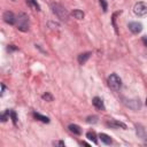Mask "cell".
<instances>
[{
  "label": "cell",
  "mask_w": 147,
  "mask_h": 147,
  "mask_svg": "<svg viewBox=\"0 0 147 147\" xmlns=\"http://www.w3.org/2000/svg\"><path fill=\"white\" fill-rule=\"evenodd\" d=\"M68 129H69V131H70L71 133L76 134V136H80V134H82V129H80V126H78L77 124H70V125L68 126Z\"/></svg>",
  "instance_id": "11"
},
{
  "label": "cell",
  "mask_w": 147,
  "mask_h": 147,
  "mask_svg": "<svg viewBox=\"0 0 147 147\" xmlns=\"http://www.w3.org/2000/svg\"><path fill=\"white\" fill-rule=\"evenodd\" d=\"M129 30L132 32V33H140L142 31V24L139 23V22H130L129 25H127Z\"/></svg>",
  "instance_id": "7"
},
{
  "label": "cell",
  "mask_w": 147,
  "mask_h": 147,
  "mask_svg": "<svg viewBox=\"0 0 147 147\" xmlns=\"http://www.w3.org/2000/svg\"><path fill=\"white\" fill-rule=\"evenodd\" d=\"M133 13L137 16H145L147 14V3L146 2H137L133 7Z\"/></svg>",
  "instance_id": "4"
},
{
  "label": "cell",
  "mask_w": 147,
  "mask_h": 147,
  "mask_svg": "<svg viewBox=\"0 0 147 147\" xmlns=\"http://www.w3.org/2000/svg\"><path fill=\"white\" fill-rule=\"evenodd\" d=\"M86 138L88 139V140H91L93 144H98V138H96V133L94 132V131H88L87 133H86Z\"/></svg>",
  "instance_id": "14"
},
{
  "label": "cell",
  "mask_w": 147,
  "mask_h": 147,
  "mask_svg": "<svg viewBox=\"0 0 147 147\" xmlns=\"http://www.w3.org/2000/svg\"><path fill=\"white\" fill-rule=\"evenodd\" d=\"M2 18H3V21H5L7 24H9V25L16 24V17H15V15L13 14V11H9V10L5 11L3 15H2Z\"/></svg>",
  "instance_id": "5"
},
{
  "label": "cell",
  "mask_w": 147,
  "mask_h": 147,
  "mask_svg": "<svg viewBox=\"0 0 147 147\" xmlns=\"http://www.w3.org/2000/svg\"><path fill=\"white\" fill-rule=\"evenodd\" d=\"M107 83H108V86L110 90L113 91H119L121 86H122V80L121 78L116 75V74H111L108 79H107Z\"/></svg>",
  "instance_id": "3"
},
{
  "label": "cell",
  "mask_w": 147,
  "mask_h": 147,
  "mask_svg": "<svg viewBox=\"0 0 147 147\" xmlns=\"http://www.w3.org/2000/svg\"><path fill=\"white\" fill-rule=\"evenodd\" d=\"M142 42H144V45L147 47V36H144V37H142Z\"/></svg>",
  "instance_id": "24"
},
{
  "label": "cell",
  "mask_w": 147,
  "mask_h": 147,
  "mask_svg": "<svg viewBox=\"0 0 147 147\" xmlns=\"http://www.w3.org/2000/svg\"><path fill=\"white\" fill-rule=\"evenodd\" d=\"M99 2H100V6L102 7V10H103V11H107V8H108L107 1H106V0H99Z\"/></svg>",
  "instance_id": "21"
},
{
  "label": "cell",
  "mask_w": 147,
  "mask_h": 147,
  "mask_svg": "<svg viewBox=\"0 0 147 147\" xmlns=\"http://www.w3.org/2000/svg\"><path fill=\"white\" fill-rule=\"evenodd\" d=\"M41 98H42L44 100H46V101H49V102L53 101V95H52L51 93H48V92H46L45 94H42Z\"/></svg>",
  "instance_id": "19"
},
{
  "label": "cell",
  "mask_w": 147,
  "mask_h": 147,
  "mask_svg": "<svg viewBox=\"0 0 147 147\" xmlns=\"http://www.w3.org/2000/svg\"><path fill=\"white\" fill-rule=\"evenodd\" d=\"M107 126L111 127V129H123V130H126V124H124L123 122H119V121H116V119H110L106 123Z\"/></svg>",
  "instance_id": "6"
},
{
  "label": "cell",
  "mask_w": 147,
  "mask_h": 147,
  "mask_svg": "<svg viewBox=\"0 0 147 147\" xmlns=\"http://www.w3.org/2000/svg\"><path fill=\"white\" fill-rule=\"evenodd\" d=\"M7 49H8L9 52H11V51H16V49H17V47H15L14 45H10V46H9V47H8Z\"/></svg>",
  "instance_id": "23"
},
{
  "label": "cell",
  "mask_w": 147,
  "mask_h": 147,
  "mask_svg": "<svg viewBox=\"0 0 147 147\" xmlns=\"http://www.w3.org/2000/svg\"><path fill=\"white\" fill-rule=\"evenodd\" d=\"M9 116H10V115H9V109H7V110L1 115V122H6V121L9 118Z\"/></svg>",
  "instance_id": "20"
},
{
  "label": "cell",
  "mask_w": 147,
  "mask_h": 147,
  "mask_svg": "<svg viewBox=\"0 0 147 147\" xmlns=\"http://www.w3.org/2000/svg\"><path fill=\"white\" fill-rule=\"evenodd\" d=\"M16 26L22 32L29 31V26H30V24H29V16L25 13L18 14V16L16 17Z\"/></svg>",
  "instance_id": "1"
},
{
  "label": "cell",
  "mask_w": 147,
  "mask_h": 147,
  "mask_svg": "<svg viewBox=\"0 0 147 147\" xmlns=\"http://www.w3.org/2000/svg\"><path fill=\"white\" fill-rule=\"evenodd\" d=\"M99 138H100L101 141H102L103 144H106V145H110V144L113 142L111 138H110L108 134H106V133H100V134H99Z\"/></svg>",
  "instance_id": "15"
},
{
  "label": "cell",
  "mask_w": 147,
  "mask_h": 147,
  "mask_svg": "<svg viewBox=\"0 0 147 147\" xmlns=\"http://www.w3.org/2000/svg\"><path fill=\"white\" fill-rule=\"evenodd\" d=\"M136 132H137V136L141 139H146L147 136H146V132H145V129L141 124H136Z\"/></svg>",
  "instance_id": "10"
},
{
  "label": "cell",
  "mask_w": 147,
  "mask_h": 147,
  "mask_svg": "<svg viewBox=\"0 0 147 147\" xmlns=\"http://www.w3.org/2000/svg\"><path fill=\"white\" fill-rule=\"evenodd\" d=\"M52 11L57 16V18H60L61 21H68L69 18V14L67 11V9L60 5V3H52Z\"/></svg>",
  "instance_id": "2"
},
{
  "label": "cell",
  "mask_w": 147,
  "mask_h": 147,
  "mask_svg": "<svg viewBox=\"0 0 147 147\" xmlns=\"http://www.w3.org/2000/svg\"><path fill=\"white\" fill-rule=\"evenodd\" d=\"M79 144H80V145H84V146H88V144H86V142H84V141H80Z\"/></svg>",
  "instance_id": "26"
},
{
  "label": "cell",
  "mask_w": 147,
  "mask_h": 147,
  "mask_svg": "<svg viewBox=\"0 0 147 147\" xmlns=\"http://www.w3.org/2000/svg\"><path fill=\"white\" fill-rule=\"evenodd\" d=\"M86 122L90 124H95L98 122V116H88L86 118Z\"/></svg>",
  "instance_id": "18"
},
{
  "label": "cell",
  "mask_w": 147,
  "mask_h": 147,
  "mask_svg": "<svg viewBox=\"0 0 147 147\" xmlns=\"http://www.w3.org/2000/svg\"><path fill=\"white\" fill-rule=\"evenodd\" d=\"M9 115H10V117H11V121H13L14 125H16V124H17V116H16V113L10 109V110H9Z\"/></svg>",
  "instance_id": "17"
},
{
  "label": "cell",
  "mask_w": 147,
  "mask_h": 147,
  "mask_svg": "<svg viewBox=\"0 0 147 147\" xmlns=\"http://www.w3.org/2000/svg\"><path fill=\"white\" fill-rule=\"evenodd\" d=\"M53 145H54V146H61V147H64V141H62V140H60V141H54Z\"/></svg>",
  "instance_id": "22"
},
{
  "label": "cell",
  "mask_w": 147,
  "mask_h": 147,
  "mask_svg": "<svg viewBox=\"0 0 147 147\" xmlns=\"http://www.w3.org/2000/svg\"><path fill=\"white\" fill-rule=\"evenodd\" d=\"M72 16L75 17V18H77V20H83L84 18V11L83 10H79V9H75V10H72Z\"/></svg>",
  "instance_id": "16"
},
{
  "label": "cell",
  "mask_w": 147,
  "mask_h": 147,
  "mask_svg": "<svg viewBox=\"0 0 147 147\" xmlns=\"http://www.w3.org/2000/svg\"><path fill=\"white\" fill-rule=\"evenodd\" d=\"M92 103H93V106H94L98 110L103 111V110L106 109V107H105V105H103L102 99H101V98H99V96H94V98H93V100H92Z\"/></svg>",
  "instance_id": "8"
},
{
  "label": "cell",
  "mask_w": 147,
  "mask_h": 147,
  "mask_svg": "<svg viewBox=\"0 0 147 147\" xmlns=\"http://www.w3.org/2000/svg\"><path fill=\"white\" fill-rule=\"evenodd\" d=\"M26 3H28V6H29L31 9L37 10V11L40 10V6H39V3L37 2V0H26Z\"/></svg>",
  "instance_id": "13"
},
{
  "label": "cell",
  "mask_w": 147,
  "mask_h": 147,
  "mask_svg": "<svg viewBox=\"0 0 147 147\" xmlns=\"http://www.w3.org/2000/svg\"><path fill=\"white\" fill-rule=\"evenodd\" d=\"M92 55V53L91 52H86V53H82V54H79L78 55V57H77V61H78V63L79 64H85L86 63V61L90 59V56Z\"/></svg>",
  "instance_id": "9"
},
{
  "label": "cell",
  "mask_w": 147,
  "mask_h": 147,
  "mask_svg": "<svg viewBox=\"0 0 147 147\" xmlns=\"http://www.w3.org/2000/svg\"><path fill=\"white\" fill-rule=\"evenodd\" d=\"M5 90H6V86H5L3 84H1V96H2L3 93H5Z\"/></svg>",
  "instance_id": "25"
},
{
  "label": "cell",
  "mask_w": 147,
  "mask_h": 147,
  "mask_svg": "<svg viewBox=\"0 0 147 147\" xmlns=\"http://www.w3.org/2000/svg\"><path fill=\"white\" fill-rule=\"evenodd\" d=\"M33 115V117L36 118V119H38V121H40V122H42V123H49V118L47 117V116H44V115H41V114H39V113H33L32 114Z\"/></svg>",
  "instance_id": "12"
},
{
  "label": "cell",
  "mask_w": 147,
  "mask_h": 147,
  "mask_svg": "<svg viewBox=\"0 0 147 147\" xmlns=\"http://www.w3.org/2000/svg\"><path fill=\"white\" fill-rule=\"evenodd\" d=\"M146 106H147V98H146Z\"/></svg>",
  "instance_id": "27"
}]
</instances>
